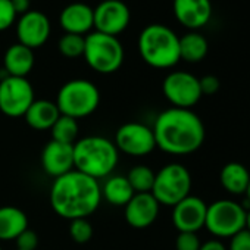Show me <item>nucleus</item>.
<instances>
[{"instance_id":"obj_1","label":"nucleus","mask_w":250,"mask_h":250,"mask_svg":"<svg viewBox=\"0 0 250 250\" xmlns=\"http://www.w3.org/2000/svg\"><path fill=\"white\" fill-rule=\"evenodd\" d=\"M156 147L174 156L197 152L206 139L202 118L191 109L169 107L161 112L153 124Z\"/></svg>"},{"instance_id":"obj_2","label":"nucleus","mask_w":250,"mask_h":250,"mask_svg":"<svg viewBox=\"0 0 250 250\" xmlns=\"http://www.w3.org/2000/svg\"><path fill=\"white\" fill-rule=\"evenodd\" d=\"M49 199L52 209L61 218L69 221L88 218L102 203V188L97 180L72 169L55 178Z\"/></svg>"},{"instance_id":"obj_3","label":"nucleus","mask_w":250,"mask_h":250,"mask_svg":"<svg viewBox=\"0 0 250 250\" xmlns=\"http://www.w3.org/2000/svg\"><path fill=\"white\" fill-rule=\"evenodd\" d=\"M119 152L102 136H87L74 143V169L94 178H107L116 168Z\"/></svg>"},{"instance_id":"obj_4","label":"nucleus","mask_w":250,"mask_h":250,"mask_svg":"<svg viewBox=\"0 0 250 250\" xmlns=\"http://www.w3.org/2000/svg\"><path fill=\"white\" fill-rule=\"evenodd\" d=\"M137 47L142 59L156 69H169L181 61L180 37L164 24H150L143 28Z\"/></svg>"},{"instance_id":"obj_5","label":"nucleus","mask_w":250,"mask_h":250,"mask_svg":"<svg viewBox=\"0 0 250 250\" xmlns=\"http://www.w3.org/2000/svg\"><path fill=\"white\" fill-rule=\"evenodd\" d=\"M56 106L61 115L74 119L90 116L100 103V91L88 80L75 78L65 83L56 96Z\"/></svg>"},{"instance_id":"obj_6","label":"nucleus","mask_w":250,"mask_h":250,"mask_svg":"<svg viewBox=\"0 0 250 250\" xmlns=\"http://www.w3.org/2000/svg\"><path fill=\"white\" fill-rule=\"evenodd\" d=\"M83 56L93 71L106 75L116 72L122 66L125 52L118 37L91 31L85 36V47Z\"/></svg>"},{"instance_id":"obj_7","label":"nucleus","mask_w":250,"mask_h":250,"mask_svg":"<svg viewBox=\"0 0 250 250\" xmlns=\"http://www.w3.org/2000/svg\"><path fill=\"white\" fill-rule=\"evenodd\" d=\"M191 186L193 180L190 171L184 165L172 162L162 167L156 172L153 188L150 193L161 206L172 208L178 202L190 196Z\"/></svg>"},{"instance_id":"obj_8","label":"nucleus","mask_w":250,"mask_h":250,"mask_svg":"<svg viewBox=\"0 0 250 250\" xmlns=\"http://www.w3.org/2000/svg\"><path fill=\"white\" fill-rule=\"evenodd\" d=\"M246 209L243 203L232 199H219L208 205L205 228L213 238H231L244 229Z\"/></svg>"},{"instance_id":"obj_9","label":"nucleus","mask_w":250,"mask_h":250,"mask_svg":"<svg viewBox=\"0 0 250 250\" xmlns=\"http://www.w3.org/2000/svg\"><path fill=\"white\" fill-rule=\"evenodd\" d=\"M162 93L172 107L180 109H191L203 96L199 78L187 71L169 72L162 83Z\"/></svg>"},{"instance_id":"obj_10","label":"nucleus","mask_w":250,"mask_h":250,"mask_svg":"<svg viewBox=\"0 0 250 250\" xmlns=\"http://www.w3.org/2000/svg\"><path fill=\"white\" fill-rule=\"evenodd\" d=\"M118 152L134 158L150 155L156 149L153 130L142 122H127L121 125L113 140Z\"/></svg>"},{"instance_id":"obj_11","label":"nucleus","mask_w":250,"mask_h":250,"mask_svg":"<svg viewBox=\"0 0 250 250\" xmlns=\"http://www.w3.org/2000/svg\"><path fill=\"white\" fill-rule=\"evenodd\" d=\"M34 100V88L27 78L6 77L0 81V112L3 115L24 116Z\"/></svg>"},{"instance_id":"obj_12","label":"nucleus","mask_w":250,"mask_h":250,"mask_svg":"<svg viewBox=\"0 0 250 250\" xmlns=\"http://www.w3.org/2000/svg\"><path fill=\"white\" fill-rule=\"evenodd\" d=\"M131 21L130 8L122 0H103L93 8V27L97 33L118 37Z\"/></svg>"},{"instance_id":"obj_13","label":"nucleus","mask_w":250,"mask_h":250,"mask_svg":"<svg viewBox=\"0 0 250 250\" xmlns=\"http://www.w3.org/2000/svg\"><path fill=\"white\" fill-rule=\"evenodd\" d=\"M50 21L40 11H28L17 21L18 43L31 50L42 47L50 37Z\"/></svg>"},{"instance_id":"obj_14","label":"nucleus","mask_w":250,"mask_h":250,"mask_svg":"<svg viewBox=\"0 0 250 250\" xmlns=\"http://www.w3.org/2000/svg\"><path fill=\"white\" fill-rule=\"evenodd\" d=\"M208 203L197 196H187L172 206V224L178 232H197L205 228Z\"/></svg>"},{"instance_id":"obj_15","label":"nucleus","mask_w":250,"mask_h":250,"mask_svg":"<svg viewBox=\"0 0 250 250\" xmlns=\"http://www.w3.org/2000/svg\"><path fill=\"white\" fill-rule=\"evenodd\" d=\"M124 208V216L127 224L133 228L143 229L153 225L158 219L161 205L152 193H136Z\"/></svg>"},{"instance_id":"obj_16","label":"nucleus","mask_w":250,"mask_h":250,"mask_svg":"<svg viewBox=\"0 0 250 250\" xmlns=\"http://www.w3.org/2000/svg\"><path fill=\"white\" fill-rule=\"evenodd\" d=\"M172 12L183 27L196 31L210 21L212 2L210 0H172Z\"/></svg>"},{"instance_id":"obj_17","label":"nucleus","mask_w":250,"mask_h":250,"mask_svg":"<svg viewBox=\"0 0 250 250\" xmlns=\"http://www.w3.org/2000/svg\"><path fill=\"white\" fill-rule=\"evenodd\" d=\"M42 167L44 172L58 178L74 169V145L49 142L42 152Z\"/></svg>"},{"instance_id":"obj_18","label":"nucleus","mask_w":250,"mask_h":250,"mask_svg":"<svg viewBox=\"0 0 250 250\" xmlns=\"http://www.w3.org/2000/svg\"><path fill=\"white\" fill-rule=\"evenodd\" d=\"M59 24L66 34L87 36L94 28L93 8L81 2L69 3L62 9L59 15Z\"/></svg>"},{"instance_id":"obj_19","label":"nucleus","mask_w":250,"mask_h":250,"mask_svg":"<svg viewBox=\"0 0 250 250\" xmlns=\"http://www.w3.org/2000/svg\"><path fill=\"white\" fill-rule=\"evenodd\" d=\"M34 52L30 47H25L20 43H15L8 47L3 58V69L9 77L27 78V75L34 68Z\"/></svg>"},{"instance_id":"obj_20","label":"nucleus","mask_w":250,"mask_h":250,"mask_svg":"<svg viewBox=\"0 0 250 250\" xmlns=\"http://www.w3.org/2000/svg\"><path fill=\"white\" fill-rule=\"evenodd\" d=\"M59 116H61V112L56 103L46 100V99L34 100L24 115L27 124L33 130H37V131L50 130Z\"/></svg>"},{"instance_id":"obj_21","label":"nucleus","mask_w":250,"mask_h":250,"mask_svg":"<svg viewBox=\"0 0 250 250\" xmlns=\"http://www.w3.org/2000/svg\"><path fill=\"white\" fill-rule=\"evenodd\" d=\"M219 183L228 194L244 196L250 183V172L240 162H228L219 172Z\"/></svg>"},{"instance_id":"obj_22","label":"nucleus","mask_w":250,"mask_h":250,"mask_svg":"<svg viewBox=\"0 0 250 250\" xmlns=\"http://www.w3.org/2000/svg\"><path fill=\"white\" fill-rule=\"evenodd\" d=\"M28 228L27 213L15 206L0 208V241H12Z\"/></svg>"},{"instance_id":"obj_23","label":"nucleus","mask_w":250,"mask_h":250,"mask_svg":"<svg viewBox=\"0 0 250 250\" xmlns=\"http://www.w3.org/2000/svg\"><path fill=\"white\" fill-rule=\"evenodd\" d=\"M102 188V199L113 206H125L136 194L125 175H109Z\"/></svg>"},{"instance_id":"obj_24","label":"nucleus","mask_w":250,"mask_h":250,"mask_svg":"<svg viewBox=\"0 0 250 250\" xmlns=\"http://www.w3.org/2000/svg\"><path fill=\"white\" fill-rule=\"evenodd\" d=\"M209 52L206 37L197 31H190L180 37V58L188 63L202 62Z\"/></svg>"},{"instance_id":"obj_25","label":"nucleus","mask_w":250,"mask_h":250,"mask_svg":"<svg viewBox=\"0 0 250 250\" xmlns=\"http://www.w3.org/2000/svg\"><path fill=\"white\" fill-rule=\"evenodd\" d=\"M52 131V140L65 143V145H74L78 137V122L77 119L71 116L61 115L58 121L53 124V127L50 128Z\"/></svg>"},{"instance_id":"obj_26","label":"nucleus","mask_w":250,"mask_h":250,"mask_svg":"<svg viewBox=\"0 0 250 250\" xmlns=\"http://www.w3.org/2000/svg\"><path fill=\"white\" fill-rule=\"evenodd\" d=\"M156 172L147 165H136L125 175L134 193H150L153 188Z\"/></svg>"},{"instance_id":"obj_27","label":"nucleus","mask_w":250,"mask_h":250,"mask_svg":"<svg viewBox=\"0 0 250 250\" xmlns=\"http://www.w3.org/2000/svg\"><path fill=\"white\" fill-rule=\"evenodd\" d=\"M85 47V36L77 34H63L58 42V49L62 56L68 59H77L84 55Z\"/></svg>"},{"instance_id":"obj_28","label":"nucleus","mask_w":250,"mask_h":250,"mask_svg":"<svg viewBox=\"0 0 250 250\" xmlns=\"http://www.w3.org/2000/svg\"><path fill=\"white\" fill-rule=\"evenodd\" d=\"M69 235L75 243L84 244L91 240L93 237V227L88 222L87 218H78L72 219L69 225Z\"/></svg>"},{"instance_id":"obj_29","label":"nucleus","mask_w":250,"mask_h":250,"mask_svg":"<svg viewBox=\"0 0 250 250\" xmlns=\"http://www.w3.org/2000/svg\"><path fill=\"white\" fill-rule=\"evenodd\" d=\"M17 17L12 0H0V33L11 28L17 21Z\"/></svg>"},{"instance_id":"obj_30","label":"nucleus","mask_w":250,"mask_h":250,"mask_svg":"<svg viewBox=\"0 0 250 250\" xmlns=\"http://www.w3.org/2000/svg\"><path fill=\"white\" fill-rule=\"evenodd\" d=\"M200 246H202V241L197 232H178L177 240H175L177 250H199Z\"/></svg>"},{"instance_id":"obj_31","label":"nucleus","mask_w":250,"mask_h":250,"mask_svg":"<svg viewBox=\"0 0 250 250\" xmlns=\"http://www.w3.org/2000/svg\"><path fill=\"white\" fill-rule=\"evenodd\" d=\"M17 247L20 250H36L39 246V235L36 231L27 228L17 237Z\"/></svg>"},{"instance_id":"obj_32","label":"nucleus","mask_w":250,"mask_h":250,"mask_svg":"<svg viewBox=\"0 0 250 250\" xmlns=\"http://www.w3.org/2000/svg\"><path fill=\"white\" fill-rule=\"evenodd\" d=\"M227 250H250V232L241 229L229 238Z\"/></svg>"},{"instance_id":"obj_33","label":"nucleus","mask_w":250,"mask_h":250,"mask_svg":"<svg viewBox=\"0 0 250 250\" xmlns=\"http://www.w3.org/2000/svg\"><path fill=\"white\" fill-rule=\"evenodd\" d=\"M199 83H200V90L203 96H213L221 88V81L215 75H205L199 78Z\"/></svg>"},{"instance_id":"obj_34","label":"nucleus","mask_w":250,"mask_h":250,"mask_svg":"<svg viewBox=\"0 0 250 250\" xmlns=\"http://www.w3.org/2000/svg\"><path fill=\"white\" fill-rule=\"evenodd\" d=\"M199 250H227V246L218 238H210V240L202 243Z\"/></svg>"},{"instance_id":"obj_35","label":"nucleus","mask_w":250,"mask_h":250,"mask_svg":"<svg viewBox=\"0 0 250 250\" xmlns=\"http://www.w3.org/2000/svg\"><path fill=\"white\" fill-rule=\"evenodd\" d=\"M12 5H14V9L17 12V15H24L30 11V5L31 2L30 0H12Z\"/></svg>"},{"instance_id":"obj_36","label":"nucleus","mask_w":250,"mask_h":250,"mask_svg":"<svg viewBox=\"0 0 250 250\" xmlns=\"http://www.w3.org/2000/svg\"><path fill=\"white\" fill-rule=\"evenodd\" d=\"M244 197H246V203H244L243 206H244V209L247 210V209H250V183H249V187H247V190H246Z\"/></svg>"},{"instance_id":"obj_37","label":"nucleus","mask_w":250,"mask_h":250,"mask_svg":"<svg viewBox=\"0 0 250 250\" xmlns=\"http://www.w3.org/2000/svg\"><path fill=\"white\" fill-rule=\"evenodd\" d=\"M244 229L250 232V209L246 210V222H244Z\"/></svg>"},{"instance_id":"obj_38","label":"nucleus","mask_w":250,"mask_h":250,"mask_svg":"<svg viewBox=\"0 0 250 250\" xmlns=\"http://www.w3.org/2000/svg\"><path fill=\"white\" fill-rule=\"evenodd\" d=\"M0 250H3V249H2V246H0Z\"/></svg>"},{"instance_id":"obj_39","label":"nucleus","mask_w":250,"mask_h":250,"mask_svg":"<svg viewBox=\"0 0 250 250\" xmlns=\"http://www.w3.org/2000/svg\"><path fill=\"white\" fill-rule=\"evenodd\" d=\"M17 250H20V249H17Z\"/></svg>"}]
</instances>
